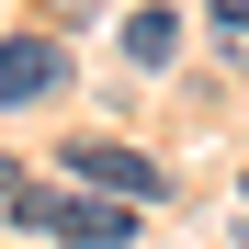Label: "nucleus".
I'll list each match as a JSON object with an SVG mask.
<instances>
[{"label": "nucleus", "instance_id": "f257e3e1", "mask_svg": "<svg viewBox=\"0 0 249 249\" xmlns=\"http://www.w3.org/2000/svg\"><path fill=\"white\" fill-rule=\"evenodd\" d=\"M12 215L34 238H68V249H124L136 238V204H113V193H23Z\"/></svg>", "mask_w": 249, "mask_h": 249}, {"label": "nucleus", "instance_id": "f03ea898", "mask_svg": "<svg viewBox=\"0 0 249 249\" xmlns=\"http://www.w3.org/2000/svg\"><path fill=\"white\" fill-rule=\"evenodd\" d=\"M57 159H68L79 193H113V204H159V193H170V181H159V159L113 147V136H79V147H57Z\"/></svg>", "mask_w": 249, "mask_h": 249}, {"label": "nucleus", "instance_id": "7ed1b4c3", "mask_svg": "<svg viewBox=\"0 0 249 249\" xmlns=\"http://www.w3.org/2000/svg\"><path fill=\"white\" fill-rule=\"evenodd\" d=\"M68 91V46L57 34H0V113H34Z\"/></svg>", "mask_w": 249, "mask_h": 249}, {"label": "nucleus", "instance_id": "20e7f679", "mask_svg": "<svg viewBox=\"0 0 249 249\" xmlns=\"http://www.w3.org/2000/svg\"><path fill=\"white\" fill-rule=\"evenodd\" d=\"M170 46H181V23H170V12H124V57H147V68H159Z\"/></svg>", "mask_w": 249, "mask_h": 249}, {"label": "nucleus", "instance_id": "39448f33", "mask_svg": "<svg viewBox=\"0 0 249 249\" xmlns=\"http://www.w3.org/2000/svg\"><path fill=\"white\" fill-rule=\"evenodd\" d=\"M204 12H215V23L238 34V46H249V0H204Z\"/></svg>", "mask_w": 249, "mask_h": 249}, {"label": "nucleus", "instance_id": "423d86ee", "mask_svg": "<svg viewBox=\"0 0 249 249\" xmlns=\"http://www.w3.org/2000/svg\"><path fill=\"white\" fill-rule=\"evenodd\" d=\"M0 204H23V181H12V159H0Z\"/></svg>", "mask_w": 249, "mask_h": 249}, {"label": "nucleus", "instance_id": "0eeeda50", "mask_svg": "<svg viewBox=\"0 0 249 249\" xmlns=\"http://www.w3.org/2000/svg\"><path fill=\"white\" fill-rule=\"evenodd\" d=\"M46 12H91V0H46Z\"/></svg>", "mask_w": 249, "mask_h": 249}]
</instances>
